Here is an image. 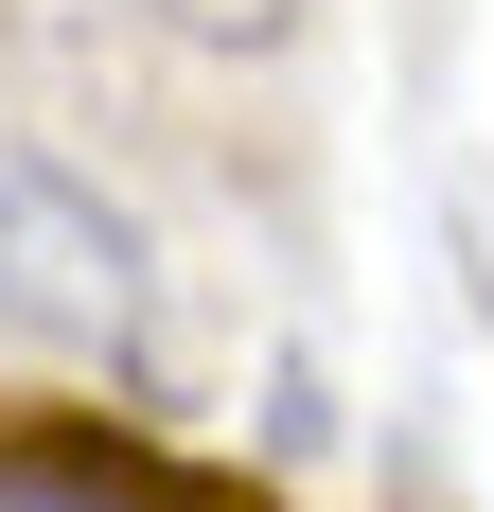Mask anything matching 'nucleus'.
<instances>
[{
  "mask_svg": "<svg viewBox=\"0 0 494 512\" xmlns=\"http://www.w3.org/2000/svg\"><path fill=\"white\" fill-rule=\"evenodd\" d=\"M0 512H283L247 460L159 442L142 407H89V389H0Z\"/></svg>",
  "mask_w": 494,
  "mask_h": 512,
  "instance_id": "f257e3e1",
  "label": "nucleus"
},
{
  "mask_svg": "<svg viewBox=\"0 0 494 512\" xmlns=\"http://www.w3.org/2000/svg\"><path fill=\"white\" fill-rule=\"evenodd\" d=\"M0 336H53V354H142V248L124 212L71 195L53 159L0 142Z\"/></svg>",
  "mask_w": 494,
  "mask_h": 512,
  "instance_id": "f03ea898",
  "label": "nucleus"
}]
</instances>
